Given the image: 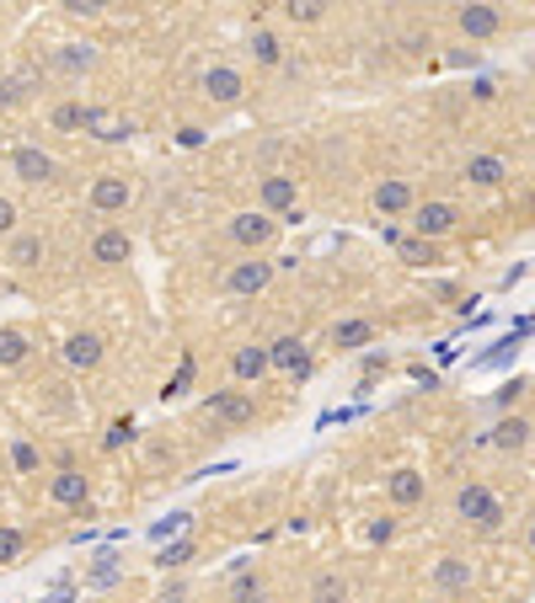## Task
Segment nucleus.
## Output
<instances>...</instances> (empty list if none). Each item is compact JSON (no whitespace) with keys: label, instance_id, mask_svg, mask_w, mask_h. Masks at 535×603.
Segmentation results:
<instances>
[{"label":"nucleus","instance_id":"nucleus-19","mask_svg":"<svg viewBox=\"0 0 535 603\" xmlns=\"http://www.w3.org/2000/svg\"><path fill=\"white\" fill-rule=\"evenodd\" d=\"M43 256H49V241H43V236H27V230H22V236H11V241H5V262H11L16 273L43 267Z\"/></svg>","mask_w":535,"mask_h":603},{"label":"nucleus","instance_id":"nucleus-20","mask_svg":"<svg viewBox=\"0 0 535 603\" xmlns=\"http://www.w3.org/2000/svg\"><path fill=\"white\" fill-rule=\"evenodd\" d=\"M466 181L471 187H503V181H509V161L493 155V150H482V155L466 161Z\"/></svg>","mask_w":535,"mask_h":603},{"label":"nucleus","instance_id":"nucleus-28","mask_svg":"<svg viewBox=\"0 0 535 603\" xmlns=\"http://www.w3.org/2000/svg\"><path fill=\"white\" fill-rule=\"evenodd\" d=\"M397 256L407 262V267H434V262H439V241L407 236V241H397Z\"/></svg>","mask_w":535,"mask_h":603},{"label":"nucleus","instance_id":"nucleus-31","mask_svg":"<svg viewBox=\"0 0 535 603\" xmlns=\"http://www.w3.org/2000/svg\"><path fill=\"white\" fill-rule=\"evenodd\" d=\"M49 123H54L60 134H75V128H86V108H80V102H60V108L49 113Z\"/></svg>","mask_w":535,"mask_h":603},{"label":"nucleus","instance_id":"nucleus-2","mask_svg":"<svg viewBox=\"0 0 535 603\" xmlns=\"http://www.w3.org/2000/svg\"><path fill=\"white\" fill-rule=\"evenodd\" d=\"M456 513L466 518L471 529H482V535L503 529V518H509V513H503V502H498V497H493L487 486H476V481L456 491Z\"/></svg>","mask_w":535,"mask_h":603},{"label":"nucleus","instance_id":"nucleus-7","mask_svg":"<svg viewBox=\"0 0 535 603\" xmlns=\"http://www.w3.org/2000/svg\"><path fill=\"white\" fill-rule=\"evenodd\" d=\"M199 86H203V97H209L214 108H231V102L247 97V80H241V70H231V64H209Z\"/></svg>","mask_w":535,"mask_h":603},{"label":"nucleus","instance_id":"nucleus-38","mask_svg":"<svg viewBox=\"0 0 535 603\" xmlns=\"http://www.w3.org/2000/svg\"><path fill=\"white\" fill-rule=\"evenodd\" d=\"M525 544H531V555H535V518H531V529H525Z\"/></svg>","mask_w":535,"mask_h":603},{"label":"nucleus","instance_id":"nucleus-8","mask_svg":"<svg viewBox=\"0 0 535 603\" xmlns=\"http://www.w3.org/2000/svg\"><path fill=\"white\" fill-rule=\"evenodd\" d=\"M370 203H375V214L401 219V214H412V209H418V192H412V181H407V177H386V181H375Z\"/></svg>","mask_w":535,"mask_h":603},{"label":"nucleus","instance_id":"nucleus-22","mask_svg":"<svg viewBox=\"0 0 535 603\" xmlns=\"http://www.w3.org/2000/svg\"><path fill=\"white\" fill-rule=\"evenodd\" d=\"M33 91H38V75H33V70L0 75V108H5V113H11V108H27V102H33Z\"/></svg>","mask_w":535,"mask_h":603},{"label":"nucleus","instance_id":"nucleus-5","mask_svg":"<svg viewBox=\"0 0 535 603\" xmlns=\"http://www.w3.org/2000/svg\"><path fill=\"white\" fill-rule=\"evenodd\" d=\"M54 172H60V161H54L43 145H16V150H11V177L16 181L43 187V181H54Z\"/></svg>","mask_w":535,"mask_h":603},{"label":"nucleus","instance_id":"nucleus-35","mask_svg":"<svg viewBox=\"0 0 535 603\" xmlns=\"http://www.w3.org/2000/svg\"><path fill=\"white\" fill-rule=\"evenodd\" d=\"M0 236H16V203L0 198Z\"/></svg>","mask_w":535,"mask_h":603},{"label":"nucleus","instance_id":"nucleus-33","mask_svg":"<svg viewBox=\"0 0 535 603\" xmlns=\"http://www.w3.org/2000/svg\"><path fill=\"white\" fill-rule=\"evenodd\" d=\"M22 529H0V566H5V561H16V555H22Z\"/></svg>","mask_w":535,"mask_h":603},{"label":"nucleus","instance_id":"nucleus-3","mask_svg":"<svg viewBox=\"0 0 535 603\" xmlns=\"http://www.w3.org/2000/svg\"><path fill=\"white\" fill-rule=\"evenodd\" d=\"M461 203H450V198H428V203H418L412 209V236H423V241H445L450 230H461Z\"/></svg>","mask_w":535,"mask_h":603},{"label":"nucleus","instance_id":"nucleus-15","mask_svg":"<svg viewBox=\"0 0 535 603\" xmlns=\"http://www.w3.org/2000/svg\"><path fill=\"white\" fill-rule=\"evenodd\" d=\"M423 491H428V481H423V470H412V465H397V470L386 476V497H391V507H418V502H423Z\"/></svg>","mask_w":535,"mask_h":603},{"label":"nucleus","instance_id":"nucleus-11","mask_svg":"<svg viewBox=\"0 0 535 603\" xmlns=\"http://www.w3.org/2000/svg\"><path fill=\"white\" fill-rule=\"evenodd\" d=\"M129 256H134L129 230H119V225H102V230L91 236V262H97V267H124Z\"/></svg>","mask_w":535,"mask_h":603},{"label":"nucleus","instance_id":"nucleus-26","mask_svg":"<svg viewBox=\"0 0 535 603\" xmlns=\"http://www.w3.org/2000/svg\"><path fill=\"white\" fill-rule=\"evenodd\" d=\"M252 60L263 64V70H278V64H284V43H278L273 27H252Z\"/></svg>","mask_w":535,"mask_h":603},{"label":"nucleus","instance_id":"nucleus-6","mask_svg":"<svg viewBox=\"0 0 535 603\" xmlns=\"http://www.w3.org/2000/svg\"><path fill=\"white\" fill-rule=\"evenodd\" d=\"M203 412H209V417H220L225 427L258 423V401H252L247 390H214V395L203 401Z\"/></svg>","mask_w":535,"mask_h":603},{"label":"nucleus","instance_id":"nucleus-24","mask_svg":"<svg viewBox=\"0 0 535 603\" xmlns=\"http://www.w3.org/2000/svg\"><path fill=\"white\" fill-rule=\"evenodd\" d=\"M49 64H54L60 75H86V70L97 64V49H91V43H60V49L49 54Z\"/></svg>","mask_w":535,"mask_h":603},{"label":"nucleus","instance_id":"nucleus-18","mask_svg":"<svg viewBox=\"0 0 535 603\" xmlns=\"http://www.w3.org/2000/svg\"><path fill=\"white\" fill-rule=\"evenodd\" d=\"M231 374H236L241 385H258V379L273 374V353L258 348V342H252V348H236V353H231Z\"/></svg>","mask_w":535,"mask_h":603},{"label":"nucleus","instance_id":"nucleus-21","mask_svg":"<svg viewBox=\"0 0 535 603\" xmlns=\"http://www.w3.org/2000/svg\"><path fill=\"white\" fill-rule=\"evenodd\" d=\"M370 342H375V321H364V315L337 321V326H333V348H337V353H359V348H370Z\"/></svg>","mask_w":535,"mask_h":603},{"label":"nucleus","instance_id":"nucleus-36","mask_svg":"<svg viewBox=\"0 0 535 603\" xmlns=\"http://www.w3.org/2000/svg\"><path fill=\"white\" fill-rule=\"evenodd\" d=\"M11 460H16V470H38V454H33L27 443H16V449H11Z\"/></svg>","mask_w":535,"mask_h":603},{"label":"nucleus","instance_id":"nucleus-1","mask_svg":"<svg viewBox=\"0 0 535 603\" xmlns=\"http://www.w3.org/2000/svg\"><path fill=\"white\" fill-rule=\"evenodd\" d=\"M278 230H284V219H273V214H263V209H247V214H231V225H225V236L241 246L247 256H258V251H268V246L278 241Z\"/></svg>","mask_w":535,"mask_h":603},{"label":"nucleus","instance_id":"nucleus-27","mask_svg":"<svg viewBox=\"0 0 535 603\" xmlns=\"http://www.w3.org/2000/svg\"><path fill=\"white\" fill-rule=\"evenodd\" d=\"M353 593V582L343 577V571H322L316 582H311V603H348Z\"/></svg>","mask_w":535,"mask_h":603},{"label":"nucleus","instance_id":"nucleus-14","mask_svg":"<svg viewBox=\"0 0 535 603\" xmlns=\"http://www.w3.org/2000/svg\"><path fill=\"white\" fill-rule=\"evenodd\" d=\"M86 134L102 139V145H124L134 134V123L124 113H113V108H86Z\"/></svg>","mask_w":535,"mask_h":603},{"label":"nucleus","instance_id":"nucleus-17","mask_svg":"<svg viewBox=\"0 0 535 603\" xmlns=\"http://www.w3.org/2000/svg\"><path fill=\"white\" fill-rule=\"evenodd\" d=\"M471 582H476V566H471L466 555H445L434 566V588L439 593H471Z\"/></svg>","mask_w":535,"mask_h":603},{"label":"nucleus","instance_id":"nucleus-25","mask_svg":"<svg viewBox=\"0 0 535 603\" xmlns=\"http://www.w3.org/2000/svg\"><path fill=\"white\" fill-rule=\"evenodd\" d=\"M49 497H54L60 507H86V476L65 465V470H60V476L49 481Z\"/></svg>","mask_w":535,"mask_h":603},{"label":"nucleus","instance_id":"nucleus-12","mask_svg":"<svg viewBox=\"0 0 535 603\" xmlns=\"http://www.w3.org/2000/svg\"><path fill=\"white\" fill-rule=\"evenodd\" d=\"M295 198H300V181L284 177V172H268L258 181V203H263V214H295Z\"/></svg>","mask_w":535,"mask_h":603},{"label":"nucleus","instance_id":"nucleus-16","mask_svg":"<svg viewBox=\"0 0 535 603\" xmlns=\"http://www.w3.org/2000/svg\"><path fill=\"white\" fill-rule=\"evenodd\" d=\"M102 353H108V342H102L97 331H70L65 348H60V359H65L70 368H97Z\"/></svg>","mask_w":535,"mask_h":603},{"label":"nucleus","instance_id":"nucleus-23","mask_svg":"<svg viewBox=\"0 0 535 603\" xmlns=\"http://www.w3.org/2000/svg\"><path fill=\"white\" fill-rule=\"evenodd\" d=\"M493 449H498V454L531 449V423H525V417H498V427H493Z\"/></svg>","mask_w":535,"mask_h":603},{"label":"nucleus","instance_id":"nucleus-29","mask_svg":"<svg viewBox=\"0 0 535 603\" xmlns=\"http://www.w3.org/2000/svg\"><path fill=\"white\" fill-rule=\"evenodd\" d=\"M22 359H27V331L0 326V368H16Z\"/></svg>","mask_w":535,"mask_h":603},{"label":"nucleus","instance_id":"nucleus-13","mask_svg":"<svg viewBox=\"0 0 535 603\" xmlns=\"http://www.w3.org/2000/svg\"><path fill=\"white\" fill-rule=\"evenodd\" d=\"M268 353H273V368H278V374H295V379L311 374V348H306V337H278V342H268Z\"/></svg>","mask_w":535,"mask_h":603},{"label":"nucleus","instance_id":"nucleus-37","mask_svg":"<svg viewBox=\"0 0 535 603\" xmlns=\"http://www.w3.org/2000/svg\"><path fill=\"white\" fill-rule=\"evenodd\" d=\"M129 432H134V423H129V417H119V423L108 427V449H119V443H124Z\"/></svg>","mask_w":535,"mask_h":603},{"label":"nucleus","instance_id":"nucleus-30","mask_svg":"<svg viewBox=\"0 0 535 603\" xmlns=\"http://www.w3.org/2000/svg\"><path fill=\"white\" fill-rule=\"evenodd\" d=\"M284 16H289L295 27H316V22L327 16V5H322V0H289V5H284Z\"/></svg>","mask_w":535,"mask_h":603},{"label":"nucleus","instance_id":"nucleus-4","mask_svg":"<svg viewBox=\"0 0 535 603\" xmlns=\"http://www.w3.org/2000/svg\"><path fill=\"white\" fill-rule=\"evenodd\" d=\"M273 273H278V262H268V256H247V262H231L225 267V278H220V289L225 294H263L268 284H273Z\"/></svg>","mask_w":535,"mask_h":603},{"label":"nucleus","instance_id":"nucleus-10","mask_svg":"<svg viewBox=\"0 0 535 603\" xmlns=\"http://www.w3.org/2000/svg\"><path fill=\"white\" fill-rule=\"evenodd\" d=\"M456 27H461V38H471V43H487V38L503 33V11H498V5H461V11H456Z\"/></svg>","mask_w":535,"mask_h":603},{"label":"nucleus","instance_id":"nucleus-34","mask_svg":"<svg viewBox=\"0 0 535 603\" xmlns=\"http://www.w3.org/2000/svg\"><path fill=\"white\" fill-rule=\"evenodd\" d=\"M65 11H70V16H86V22H91V16H102V0H65Z\"/></svg>","mask_w":535,"mask_h":603},{"label":"nucleus","instance_id":"nucleus-9","mask_svg":"<svg viewBox=\"0 0 535 603\" xmlns=\"http://www.w3.org/2000/svg\"><path fill=\"white\" fill-rule=\"evenodd\" d=\"M129 203H134V181L124 172H108V177L91 181V209L97 214H124Z\"/></svg>","mask_w":535,"mask_h":603},{"label":"nucleus","instance_id":"nucleus-32","mask_svg":"<svg viewBox=\"0 0 535 603\" xmlns=\"http://www.w3.org/2000/svg\"><path fill=\"white\" fill-rule=\"evenodd\" d=\"M263 599H268L263 577H236L231 582V603H263Z\"/></svg>","mask_w":535,"mask_h":603}]
</instances>
